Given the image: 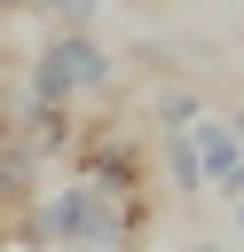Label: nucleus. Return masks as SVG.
I'll return each instance as SVG.
<instances>
[{
    "label": "nucleus",
    "mask_w": 244,
    "mask_h": 252,
    "mask_svg": "<svg viewBox=\"0 0 244 252\" xmlns=\"http://www.w3.org/2000/svg\"><path fill=\"white\" fill-rule=\"evenodd\" d=\"M0 8H16V0H0Z\"/></svg>",
    "instance_id": "obj_9"
},
{
    "label": "nucleus",
    "mask_w": 244,
    "mask_h": 252,
    "mask_svg": "<svg viewBox=\"0 0 244 252\" xmlns=\"http://www.w3.org/2000/svg\"><path fill=\"white\" fill-rule=\"evenodd\" d=\"M181 252H220V244H181Z\"/></svg>",
    "instance_id": "obj_8"
},
{
    "label": "nucleus",
    "mask_w": 244,
    "mask_h": 252,
    "mask_svg": "<svg viewBox=\"0 0 244 252\" xmlns=\"http://www.w3.org/2000/svg\"><path fill=\"white\" fill-rule=\"evenodd\" d=\"M236 236H244V197H236Z\"/></svg>",
    "instance_id": "obj_7"
},
{
    "label": "nucleus",
    "mask_w": 244,
    "mask_h": 252,
    "mask_svg": "<svg viewBox=\"0 0 244 252\" xmlns=\"http://www.w3.org/2000/svg\"><path fill=\"white\" fill-rule=\"evenodd\" d=\"M197 118H205V94L197 87H165L157 94V126H197Z\"/></svg>",
    "instance_id": "obj_5"
},
{
    "label": "nucleus",
    "mask_w": 244,
    "mask_h": 252,
    "mask_svg": "<svg viewBox=\"0 0 244 252\" xmlns=\"http://www.w3.org/2000/svg\"><path fill=\"white\" fill-rule=\"evenodd\" d=\"M220 189H228V205H236V197H244V158H236V173H228V181H220Z\"/></svg>",
    "instance_id": "obj_6"
},
{
    "label": "nucleus",
    "mask_w": 244,
    "mask_h": 252,
    "mask_svg": "<svg viewBox=\"0 0 244 252\" xmlns=\"http://www.w3.org/2000/svg\"><path fill=\"white\" fill-rule=\"evenodd\" d=\"M189 142H197V173H205V189H220V181L236 173V158H244V142L228 134V110H220V118H197Z\"/></svg>",
    "instance_id": "obj_3"
},
{
    "label": "nucleus",
    "mask_w": 244,
    "mask_h": 252,
    "mask_svg": "<svg viewBox=\"0 0 244 252\" xmlns=\"http://www.w3.org/2000/svg\"><path fill=\"white\" fill-rule=\"evenodd\" d=\"M110 87H118L110 47H102L94 32H71V24H55V32L39 39L31 79H24V94H31V102H63V110H79L87 94H110Z\"/></svg>",
    "instance_id": "obj_1"
},
{
    "label": "nucleus",
    "mask_w": 244,
    "mask_h": 252,
    "mask_svg": "<svg viewBox=\"0 0 244 252\" xmlns=\"http://www.w3.org/2000/svg\"><path fill=\"white\" fill-rule=\"evenodd\" d=\"M157 150H165L173 189H181V197H197V189H205V173H197V142H189V126H157Z\"/></svg>",
    "instance_id": "obj_4"
},
{
    "label": "nucleus",
    "mask_w": 244,
    "mask_h": 252,
    "mask_svg": "<svg viewBox=\"0 0 244 252\" xmlns=\"http://www.w3.org/2000/svg\"><path fill=\"white\" fill-rule=\"evenodd\" d=\"M71 173H79L87 189L118 197V205H150V158H142V142H134L118 118L79 126V142H71Z\"/></svg>",
    "instance_id": "obj_2"
}]
</instances>
